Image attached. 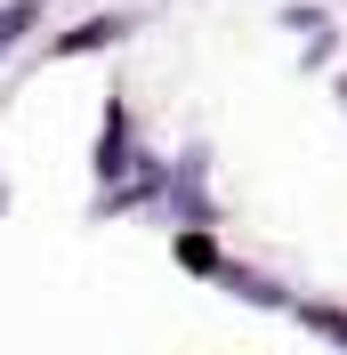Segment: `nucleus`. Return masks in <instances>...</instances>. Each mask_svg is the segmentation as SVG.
I'll return each instance as SVG.
<instances>
[{
  "label": "nucleus",
  "instance_id": "1",
  "mask_svg": "<svg viewBox=\"0 0 347 355\" xmlns=\"http://www.w3.org/2000/svg\"><path fill=\"white\" fill-rule=\"evenodd\" d=\"M97 170H105V178L130 170V113H121V105H105V146H97Z\"/></svg>",
  "mask_w": 347,
  "mask_h": 355
},
{
  "label": "nucleus",
  "instance_id": "2",
  "mask_svg": "<svg viewBox=\"0 0 347 355\" xmlns=\"http://www.w3.org/2000/svg\"><path fill=\"white\" fill-rule=\"evenodd\" d=\"M130 33V17H89V24H73L65 41H57V57H81V49H105V41H121Z\"/></svg>",
  "mask_w": 347,
  "mask_h": 355
},
{
  "label": "nucleus",
  "instance_id": "3",
  "mask_svg": "<svg viewBox=\"0 0 347 355\" xmlns=\"http://www.w3.org/2000/svg\"><path fill=\"white\" fill-rule=\"evenodd\" d=\"M33 17H41L33 0H8V8H0V57H8V49H17L24 33H33Z\"/></svg>",
  "mask_w": 347,
  "mask_h": 355
},
{
  "label": "nucleus",
  "instance_id": "4",
  "mask_svg": "<svg viewBox=\"0 0 347 355\" xmlns=\"http://www.w3.org/2000/svg\"><path fill=\"white\" fill-rule=\"evenodd\" d=\"M291 33L307 41V57H323V49H331V24L315 17V8H291Z\"/></svg>",
  "mask_w": 347,
  "mask_h": 355
},
{
  "label": "nucleus",
  "instance_id": "5",
  "mask_svg": "<svg viewBox=\"0 0 347 355\" xmlns=\"http://www.w3.org/2000/svg\"><path fill=\"white\" fill-rule=\"evenodd\" d=\"M339 97H347V89H339Z\"/></svg>",
  "mask_w": 347,
  "mask_h": 355
}]
</instances>
